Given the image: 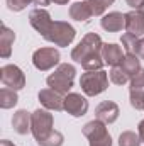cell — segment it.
Masks as SVG:
<instances>
[{"instance_id":"1","label":"cell","mask_w":144,"mask_h":146,"mask_svg":"<svg viewBox=\"0 0 144 146\" xmlns=\"http://www.w3.org/2000/svg\"><path fill=\"white\" fill-rule=\"evenodd\" d=\"M102 48L104 42L100 36L95 33H88L78 42V46H75V49L71 51V60L80 63L87 72L102 70V66L105 65L102 60Z\"/></svg>"},{"instance_id":"2","label":"cell","mask_w":144,"mask_h":146,"mask_svg":"<svg viewBox=\"0 0 144 146\" xmlns=\"http://www.w3.org/2000/svg\"><path fill=\"white\" fill-rule=\"evenodd\" d=\"M75 73H76V70H75L73 65H68V63L58 65V68L51 73L48 76V80H46L48 87L56 90V92H59V94H63V95H66L70 92V88L73 87Z\"/></svg>"},{"instance_id":"3","label":"cell","mask_w":144,"mask_h":146,"mask_svg":"<svg viewBox=\"0 0 144 146\" xmlns=\"http://www.w3.org/2000/svg\"><path fill=\"white\" fill-rule=\"evenodd\" d=\"M80 87L88 97H95L102 92H105L108 87V75L104 70H92L81 75Z\"/></svg>"},{"instance_id":"4","label":"cell","mask_w":144,"mask_h":146,"mask_svg":"<svg viewBox=\"0 0 144 146\" xmlns=\"http://www.w3.org/2000/svg\"><path fill=\"white\" fill-rule=\"evenodd\" d=\"M75 36H76V31L71 24H68L65 21H53V24L48 31V36L44 39L49 42H54L56 46L65 48V46L71 44Z\"/></svg>"},{"instance_id":"5","label":"cell","mask_w":144,"mask_h":146,"mask_svg":"<svg viewBox=\"0 0 144 146\" xmlns=\"http://www.w3.org/2000/svg\"><path fill=\"white\" fill-rule=\"evenodd\" d=\"M83 134L88 139L90 146H112V138L102 121L95 119L83 126Z\"/></svg>"},{"instance_id":"6","label":"cell","mask_w":144,"mask_h":146,"mask_svg":"<svg viewBox=\"0 0 144 146\" xmlns=\"http://www.w3.org/2000/svg\"><path fill=\"white\" fill-rule=\"evenodd\" d=\"M53 131V114L46 109H37L31 114V133L37 143Z\"/></svg>"},{"instance_id":"7","label":"cell","mask_w":144,"mask_h":146,"mask_svg":"<svg viewBox=\"0 0 144 146\" xmlns=\"http://www.w3.org/2000/svg\"><path fill=\"white\" fill-rule=\"evenodd\" d=\"M32 63L37 70L48 72L59 63V51L56 48H41V49L34 51Z\"/></svg>"},{"instance_id":"8","label":"cell","mask_w":144,"mask_h":146,"mask_svg":"<svg viewBox=\"0 0 144 146\" xmlns=\"http://www.w3.org/2000/svg\"><path fill=\"white\" fill-rule=\"evenodd\" d=\"M0 80L5 87L12 90H20L26 87V75L15 65H5L0 70Z\"/></svg>"},{"instance_id":"9","label":"cell","mask_w":144,"mask_h":146,"mask_svg":"<svg viewBox=\"0 0 144 146\" xmlns=\"http://www.w3.org/2000/svg\"><path fill=\"white\" fill-rule=\"evenodd\" d=\"M39 102L48 110H63L65 109V95L53 90V88H42L39 92Z\"/></svg>"},{"instance_id":"10","label":"cell","mask_w":144,"mask_h":146,"mask_svg":"<svg viewBox=\"0 0 144 146\" xmlns=\"http://www.w3.org/2000/svg\"><path fill=\"white\" fill-rule=\"evenodd\" d=\"M29 22H31V26H32L42 37L48 36V31H49V27H51V24H53L49 12L44 10V9H41V7L31 10V14H29Z\"/></svg>"},{"instance_id":"11","label":"cell","mask_w":144,"mask_h":146,"mask_svg":"<svg viewBox=\"0 0 144 146\" xmlns=\"http://www.w3.org/2000/svg\"><path fill=\"white\" fill-rule=\"evenodd\" d=\"M65 110L73 117H81L88 110V100L80 94H66L65 95Z\"/></svg>"},{"instance_id":"12","label":"cell","mask_w":144,"mask_h":146,"mask_svg":"<svg viewBox=\"0 0 144 146\" xmlns=\"http://www.w3.org/2000/svg\"><path fill=\"white\" fill-rule=\"evenodd\" d=\"M120 110H119V106L112 100H105L102 104H98V107L95 109V117L98 121H102L104 124H112L117 121Z\"/></svg>"},{"instance_id":"13","label":"cell","mask_w":144,"mask_h":146,"mask_svg":"<svg viewBox=\"0 0 144 146\" xmlns=\"http://www.w3.org/2000/svg\"><path fill=\"white\" fill-rule=\"evenodd\" d=\"M126 31L134 36L144 34V10H131L126 14Z\"/></svg>"},{"instance_id":"14","label":"cell","mask_w":144,"mask_h":146,"mask_svg":"<svg viewBox=\"0 0 144 146\" xmlns=\"http://www.w3.org/2000/svg\"><path fill=\"white\" fill-rule=\"evenodd\" d=\"M102 27L108 31V33H117V31H122L126 29V14H120V12H110L105 14L100 21Z\"/></svg>"},{"instance_id":"15","label":"cell","mask_w":144,"mask_h":146,"mask_svg":"<svg viewBox=\"0 0 144 146\" xmlns=\"http://www.w3.org/2000/svg\"><path fill=\"white\" fill-rule=\"evenodd\" d=\"M102 60L105 65L110 66H119L124 60V54H122V48L117 46V44H104L102 48Z\"/></svg>"},{"instance_id":"16","label":"cell","mask_w":144,"mask_h":146,"mask_svg":"<svg viewBox=\"0 0 144 146\" xmlns=\"http://www.w3.org/2000/svg\"><path fill=\"white\" fill-rule=\"evenodd\" d=\"M12 127L17 134H27L31 131V114L27 110H17L12 117Z\"/></svg>"},{"instance_id":"17","label":"cell","mask_w":144,"mask_h":146,"mask_svg":"<svg viewBox=\"0 0 144 146\" xmlns=\"http://www.w3.org/2000/svg\"><path fill=\"white\" fill-rule=\"evenodd\" d=\"M93 15V12H92V7H90V2L87 0H78V2H75L71 7H70V17L75 19V21H80V22H85V21H88L90 17Z\"/></svg>"},{"instance_id":"18","label":"cell","mask_w":144,"mask_h":146,"mask_svg":"<svg viewBox=\"0 0 144 146\" xmlns=\"http://www.w3.org/2000/svg\"><path fill=\"white\" fill-rule=\"evenodd\" d=\"M14 41H15L14 31H10L7 26H2V33H0V54H2V58H9L10 56Z\"/></svg>"},{"instance_id":"19","label":"cell","mask_w":144,"mask_h":146,"mask_svg":"<svg viewBox=\"0 0 144 146\" xmlns=\"http://www.w3.org/2000/svg\"><path fill=\"white\" fill-rule=\"evenodd\" d=\"M120 66H122V70H124V72L132 78L136 73L141 70L139 56H137V54H126V56H124V60H122V63H120Z\"/></svg>"},{"instance_id":"20","label":"cell","mask_w":144,"mask_h":146,"mask_svg":"<svg viewBox=\"0 0 144 146\" xmlns=\"http://www.w3.org/2000/svg\"><path fill=\"white\" fill-rule=\"evenodd\" d=\"M19 97L15 94V90L12 88H2L0 90V107L2 109H10L17 104Z\"/></svg>"},{"instance_id":"21","label":"cell","mask_w":144,"mask_h":146,"mask_svg":"<svg viewBox=\"0 0 144 146\" xmlns=\"http://www.w3.org/2000/svg\"><path fill=\"white\" fill-rule=\"evenodd\" d=\"M120 42H122V48L126 49V53H127V54H136L137 42H139V37H137V36L126 33L124 36L120 37Z\"/></svg>"},{"instance_id":"22","label":"cell","mask_w":144,"mask_h":146,"mask_svg":"<svg viewBox=\"0 0 144 146\" xmlns=\"http://www.w3.org/2000/svg\"><path fill=\"white\" fill-rule=\"evenodd\" d=\"M108 76H110V82L115 83V85H124V83H127V82L131 80V76L122 70L120 65H119V66H112V70H110V73H108Z\"/></svg>"},{"instance_id":"23","label":"cell","mask_w":144,"mask_h":146,"mask_svg":"<svg viewBox=\"0 0 144 146\" xmlns=\"http://www.w3.org/2000/svg\"><path fill=\"white\" fill-rule=\"evenodd\" d=\"M143 143L139 134H136L134 131H124L119 136V146H139Z\"/></svg>"},{"instance_id":"24","label":"cell","mask_w":144,"mask_h":146,"mask_svg":"<svg viewBox=\"0 0 144 146\" xmlns=\"http://www.w3.org/2000/svg\"><path fill=\"white\" fill-rule=\"evenodd\" d=\"M63 141H65V136L59 133V131H51L44 139H41L37 145L39 146H61L63 145Z\"/></svg>"},{"instance_id":"25","label":"cell","mask_w":144,"mask_h":146,"mask_svg":"<svg viewBox=\"0 0 144 146\" xmlns=\"http://www.w3.org/2000/svg\"><path fill=\"white\" fill-rule=\"evenodd\" d=\"M88 2H90V7H92L93 15H102L107 10L108 5H112L115 0H88Z\"/></svg>"},{"instance_id":"26","label":"cell","mask_w":144,"mask_h":146,"mask_svg":"<svg viewBox=\"0 0 144 146\" xmlns=\"http://www.w3.org/2000/svg\"><path fill=\"white\" fill-rule=\"evenodd\" d=\"M131 106L137 110H144V92L131 90Z\"/></svg>"},{"instance_id":"27","label":"cell","mask_w":144,"mask_h":146,"mask_svg":"<svg viewBox=\"0 0 144 146\" xmlns=\"http://www.w3.org/2000/svg\"><path fill=\"white\" fill-rule=\"evenodd\" d=\"M131 90H141V92H144V70L143 68L131 78Z\"/></svg>"},{"instance_id":"28","label":"cell","mask_w":144,"mask_h":146,"mask_svg":"<svg viewBox=\"0 0 144 146\" xmlns=\"http://www.w3.org/2000/svg\"><path fill=\"white\" fill-rule=\"evenodd\" d=\"M29 3H32V0H7V7L12 12H20L24 10Z\"/></svg>"},{"instance_id":"29","label":"cell","mask_w":144,"mask_h":146,"mask_svg":"<svg viewBox=\"0 0 144 146\" xmlns=\"http://www.w3.org/2000/svg\"><path fill=\"white\" fill-rule=\"evenodd\" d=\"M129 7H132L134 10H143L144 9V0H126Z\"/></svg>"},{"instance_id":"30","label":"cell","mask_w":144,"mask_h":146,"mask_svg":"<svg viewBox=\"0 0 144 146\" xmlns=\"http://www.w3.org/2000/svg\"><path fill=\"white\" fill-rule=\"evenodd\" d=\"M136 54H137L141 60H144V37H143V39H139V42H137V49H136Z\"/></svg>"},{"instance_id":"31","label":"cell","mask_w":144,"mask_h":146,"mask_svg":"<svg viewBox=\"0 0 144 146\" xmlns=\"http://www.w3.org/2000/svg\"><path fill=\"white\" fill-rule=\"evenodd\" d=\"M139 138H141V141H144V121H141L139 122Z\"/></svg>"},{"instance_id":"32","label":"cell","mask_w":144,"mask_h":146,"mask_svg":"<svg viewBox=\"0 0 144 146\" xmlns=\"http://www.w3.org/2000/svg\"><path fill=\"white\" fill-rule=\"evenodd\" d=\"M0 146H15V145H14V143H10L9 139H2V141H0Z\"/></svg>"},{"instance_id":"33","label":"cell","mask_w":144,"mask_h":146,"mask_svg":"<svg viewBox=\"0 0 144 146\" xmlns=\"http://www.w3.org/2000/svg\"><path fill=\"white\" fill-rule=\"evenodd\" d=\"M51 2H54V3H59V5H65V3H68V0H51Z\"/></svg>"},{"instance_id":"34","label":"cell","mask_w":144,"mask_h":146,"mask_svg":"<svg viewBox=\"0 0 144 146\" xmlns=\"http://www.w3.org/2000/svg\"><path fill=\"white\" fill-rule=\"evenodd\" d=\"M34 2H36V0H32V3H34Z\"/></svg>"}]
</instances>
